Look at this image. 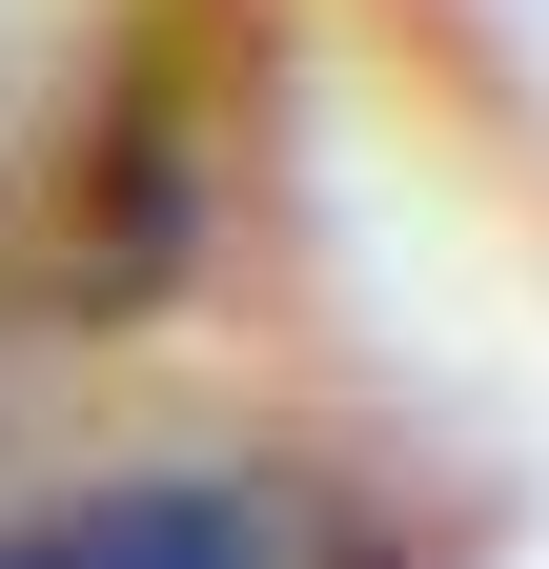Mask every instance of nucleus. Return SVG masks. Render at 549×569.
<instances>
[{"instance_id": "f257e3e1", "label": "nucleus", "mask_w": 549, "mask_h": 569, "mask_svg": "<svg viewBox=\"0 0 549 569\" xmlns=\"http://www.w3.org/2000/svg\"><path fill=\"white\" fill-rule=\"evenodd\" d=\"M21 569H244V509H224V488H143V509H82Z\"/></svg>"}]
</instances>
